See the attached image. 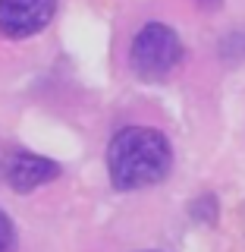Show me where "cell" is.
I'll return each mask as SVG.
<instances>
[{
	"label": "cell",
	"instance_id": "4",
	"mask_svg": "<svg viewBox=\"0 0 245 252\" xmlns=\"http://www.w3.org/2000/svg\"><path fill=\"white\" fill-rule=\"evenodd\" d=\"M54 177H60V164H54L51 158H41V155H28V152L13 155L10 167H6V180H10L16 192H31V189L51 183Z\"/></svg>",
	"mask_w": 245,
	"mask_h": 252
},
{
	"label": "cell",
	"instance_id": "1",
	"mask_svg": "<svg viewBox=\"0 0 245 252\" xmlns=\"http://www.w3.org/2000/svg\"><path fill=\"white\" fill-rule=\"evenodd\" d=\"M173 167V152L163 132L151 126H126L107 148V170L116 189H145L161 183Z\"/></svg>",
	"mask_w": 245,
	"mask_h": 252
},
{
	"label": "cell",
	"instance_id": "6",
	"mask_svg": "<svg viewBox=\"0 0 245 252\" xmlns=\"http://www.w3.org/2000/svg\"><path fill=\"white\" fill-rule=\"evenodd\" d=\"M198 6H204V10H217L220 0H198Z\"/></svg>",
	"mask_w": 245,
	"mask_h": 252
},
{
	"label": "cell",
	"instance_id": "3",
	"mask_svg": "<svg viewBox=\"0 0 245 252\" xmlns=\"http://www.w3.org/2000/svg\"><path fill=\"white\" fill-rule=\"evenodd\" d=\"M57 13V0H0V35H38Z\"/></svg>",
	"mask_w": 245,
	"mask_h": 252
},
{
	"label": "cell",
	"instance_id": "2",
	"mask_svg": "<svg viewBox=\"0 0 245 252\" xmlns=\"http://www.w3.org/2000/svg\"><path fill=\"white\" fill-rule=\"evenodd\" d=\"M183 60V44H179V35L170 26H161V22H148L145 29L136 35L129 51V63L132 73L145 82H161L167 79L173 69Z\"/></svg>",
	"mask_w": 245,
	"mask_h": 252
},
{
	"label": "cell",
	"instance_id": "5",
	"mask_svg": "<svg viewBox=\"0 0 245 252\" xmlns=\"http://www.w3.org/2000/svg\"><path fill=\"white\" fill-rule=\"evenodd\" d=\"M16 249V230H13V220L0 211V252H13Z\"/></svg>",
	"mask_w": 245,
	"mask_h": 252
}]
</instances>
